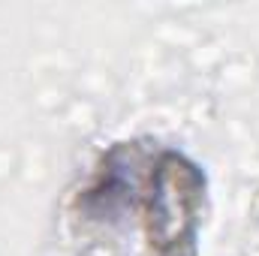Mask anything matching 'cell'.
<instances>
[{
  "label": "cell",
  "instance_id": "6da1fadb",
  "mask_svg": "<svg viewBox=\"0 0 259 256\" xmlns=\"http://www.w3.org/2000/svg\"><path fill=\"white\" fill-rule=\"evenodd\" d=\"M205 181L193 163L175 151L121 145L115 148L78 208L84 220L106 223L112 241H139L142 256H193Z\"/></svg>",
  "mask_w": 259,
  "mask_h": 256
}]
</instances>
